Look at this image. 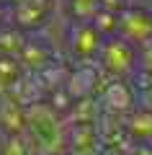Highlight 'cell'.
<instances>
[{
    "label": "cell",
    "instance_id": "1",
    "mask_svg": "<svg viewBox=\"0 0 152 155\" xmlns=\"http://www.w3.org/2000/svg\"><path fill=\"white\" fill-rule=\"evenodd\" d=\"M103 62L111 72H124L126 67L134 62V52H131L129 44L124 41H111L108 47L103 49Z\"/></svg>",
    "mask_w": 152,
    "mask_h": 155
},
{
    "label": "cell",
    "instance_id": "2",
    "mask_svg": "<svg viewBox=\"0 0 152 155\" xmlns=\"http://www.w3.org/2000/svg\"><path fill=\"white\" fill-rule=\"evenodd\" d=\"M121 31H124L126 39H134V41H142V39H147L152 34V21L144 16V13L139 11H131L124 16V21H121Z\"/></svg>",
    "mask_w": 152,
    "mask_h": 155
},
{
    "label": "cell",
    "instance_id": "3",
    "mask_svg": "<svg viewBox=\"0 0 152 155\" xmlns=\"http://www.w3.org/2000/svg\"><path fill=\"white\" fill-rule=\"evenodd\" d=\"M98 44H101V34H98L93 26H80L77 34L72 36V47H75V52L82 54V57L93 54V52L98 49Z\"/></svg>",
    "mask_w": 152,
    "mask_h": 155
},
{
    "label": "cell",
    "instance_id": "4",
    "mask_svg": "<svg viewBox=\"0 0 152 155\" xmlns=\"http://www.w3.org/2000/svg\"><path fill=\"white\" fill-rule=\"evenodd\" d=\"M72 11L80 18H93L98 11V0H72Z\"/></svg>",
    "mask_w": 152,
    "mask_h": 155
}]
</instances>
